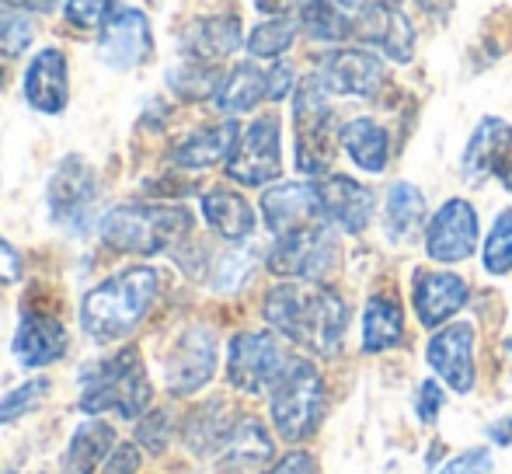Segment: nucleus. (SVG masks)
Masks as SVG:
<instances>
[{
	"label": "nucleus",
	"instance_id": "1",
	"mask_svg": "<svg viewBox=\"0 0 512 474\" xmlns=\"http://www.w3.org/2000/svg\"><path fill=\"white\" fill-rule=\"evenodd\" d=\"M262 314L272 325V332L286 335V339L310 349V353L324 359H335L342 353L345 328H349V307L331 286L279 283L265 293Z\"/></svg>",
	"mask_w": 512,
	"mask_h": 474
},
{
	"label": "nucleus",
	"instance_id": "2",
	"mask_svg": "<svg viewBox=\"0 0 512 474\" xmlns=\"http://www.w3.org/2000/svg\"><path fill=\"white\" fill-rule=\"evenodd\" d=\"M161 293V276L150 265H129V269L108 276L81 300V328L91 342H119L143 325L147 311Z\"/></svg>",
	"mask_w": 512,
	"mask_h": 474
},
{
	"label": "nucleus",
	"instance_id": "3",
	"mask_svg": "<svg viewBox=\"0 0 512 474\" xmlns=\"http://www.w3.org/2000/svg\"><path fill=\"white\" fill-rule=\"evenodd\" d=\"M150 401H154V387H150L140 349L126 346L81 370V394H77L81 412H119L122 419H140Z\"/></svg>",
	"mask_w": 512,
	"mask_h": 474
},
{
	"label": "nucleus",
	"instance_id": "4",
	"mask_svg": "<svg viewBox=\"0 0 512 474\" xmlns=\"http://www.w3.org/2000/svg\"><path fill=\"white\" fill-rule=\"evenodd\" d=\"M98 234L108 248L126 255H161L189 241L192 213L171 203H126L105 213Z\"/></svg>",
	"mask_w": 512,
	"mask_h": 474
},
{
	"label": "nucleus",
	"instance_id": "5",
	"mask_svg": "<svg viewBox=\"0 0 512 474\" xmlns=\"http://www.w3.org/2000/svg\"><path fill=\"white\" fill-rule=\"evenodd\" d=\"M293 133H297V171L310 178H324L335 161V143H342V129L335 126V112L328 105V88L317 74L304 77L293 91Z\"/></svg>",
	"mask_w": 512,
	"mask_h": 474
},
{
	"label": "nucleus",
	"instance_id": "6",
	"mask_svg": "<svg viewBox=\"0 0 512 474\" xmlns=\"http://www.w3.org/2000/svg\"><path fill=\"white\" fill-rule=\"evenodd\" d=\"M324 412V380L317 373V366L310 359L293 356L290 366L283 370V377L276 380V387L269 391V415L276 433L286 443L307 440L317 429Z\"/></svg>",
	"mask_w": 512,
	"mask_h": 474
},
{
	"label": "nucleus",
	"instance_id": "7",
	"mask_svg": "<svg viewBox=\"0 0 512 474\" xmlns=\"http://www.w3.org/2000/svg\"><path fill=\"white\" fill-rule=\"evenodd\" d=\"M98 175L84 157L67 154L46 185V210L60 231L84 234L98 217Z\"/></svg>",
	"mask_w": 512,
	"mask_h": 474
},
{
	"label": "nucleus",
	"instance_id": "8",
	"mask_svg": "<svg viewBox=\"0 0 512 474\" xmlns=\"http://www.w3.org/2000/svg\"><path fill=\"white\" fill-rule=\"evenodd\" d=\"M338 262V244L335 227L331 224H307L290 234H279L276 244L269 248V272L283 279H307V283H321Z\"/></svg>",
	"mask_w": 512,
	"mask_h": 474
},
{
	"label": "nucleus",
	"instance_id": "9",
	"mask_svg": "<svg viewBox=\"0 0 512 474\" xmlns=\"http://www.w3.org/2000/svg\"><path fill=\"white\" fill-rule=\"evenodd\" d=\"M290 359L272 332H241L227 349V380L241 394H265L276 387Z\"/></svg>",
	"mask_w": 512,
	"mask_h": 474
},
{
	"label": "nucleus",
	"instance_id": "10",
	"mask_svg": "<svg viewBox=\"0 0 512 474\" xmlns=\"http://www.w3.org/2000/svg\"><path fill=\"white\" fill-rule=\"evenodd\" d=\"M227 175L248 189H262L283 175V122L279 116H258L244 129L227 161Z\"/></svg>",
	"mask_w": 512,
	"mask_h": 474
},
{
	"label": "nucleus",
	"instance_id": "11",
	"mask_svg": "<svg viewBox=\"0 0 512 474\" xmlns=\"http://www.w3.org/2000/svg\"><path fill=\"white\" fill-rule=\"evenodd\" d=\"M216 335L206 325H185L164 356V387L175 398H192L216 373Z\"/></svg>",
	"mask_w": 512,
	"mask_h": 474
},
{
	"label": "nucleus",
	"instance_id": "12",
	"mask_svg": "<svg viewBox=\"0 0 512 474\" xmlns=\"http://www.w3.org/2000/svg\"><path fill=\"white\" fill-rule=\"evenodd\" d=\"M317 81L328 95L342 98H373L387 81L384 60L366 46H338L317 60Z\"/></svg>",
	"mask_w": 512,
	"mask_h": 474
},
{
	"label": "nucleus",
	"instance_id": "13",
	"mask_svg": "<svg viewBox=\"0 0 512 474\" xmlns=\"http://www.w3.org/2000/svg\"><path fill=\"white\" fill-rule=\"evenodd\" d=\"M478 248V213L467 199H446L425 227V255L432 262H464Z\"/></svg>",
	"mask_w": 512,
	"mask_h": 474
},
{
	"label": "nucleus",
	"instance_id": "14",
	"mask_svg": "<svg viewBox=\"0 0 512 474\" xmlns=\"http://www.w3.org/2000/svg\"><path fill=\"white\" fill-rule=\"evenodd\" d=\"M98 56L112 70H133L154 56V32L150 18L140 7H122L105 21L102 39H98Z\"/></svg>",
	"mask_w": 512,
	"mask_h": 474
},
{
	"label": "nucleus",
	"instance_id": "15",
	"mask_svg": "<svg viewBox=\"0 0 512 474\" xmlns=\"http://www.w3.org/2000/svg\"><path fill=\"white\" fill-rule=\"evenodd\" d=\"M356 39L366 42V49H380L391 63L415 60V28L394 0L363 4L356 18Z\"/></svg>",
	"mask_w": 512,
	"mask_h": 474
},
{
	"label": "nucleus",
	"instance_id": "16",
	"mask_svg": "<svg viewBox=\"0 0 512 474\" xmlns=\"http://www.w3.org/2000/svg\"><path fill=\"white\" fill-rule=\"evenodd\" d=\"M317 199H321V217L342 234H363L373 220V192L352 175H324L317 178Z\"/></svg>",
	"mask_w": 512,
	"mask_h": 474
},
{
	"label": "nucleus",
	"instance_id": "17",
	"mask_svg": "<svg viewBox=\"0 0 512 474\" xmlns=\"http://www.w3.org/2000/svg\"><path fill=\"white\" fill-rule=\"evenodd\" d=\"M474 325L457 321V325H446L443 332H436L425 346V359H429L432 370L443 377V384L457 394H467L474 387Z\"/></svg>",
	"mask_w": 512,
	"mask_h": 474
},
{
	"label": "nucleus",
	"instance_id": "18",
	"mask_svg": "<svg viewBox=\"0 0 512 474\" xmlns=\"http://www.w3.org/2000/svg\"><path fill=\"white\" fill-rule=\"evenodd\" d=\"M21 91H25V102L32 105L42 116H60L70 105V70H67V56L63 49L46 46L28 60L25 81H21Z\"/></svg>",
	"mask_w": 512,
	"mask_h": 474
},
{
	"label": "nucleus",
	"instance_id": "19",
	"mask_svg": "<svg viewBox=\"0 0 512 474\" xmlns=\"http://www.w3.org/2000/svg\"><path fill=\"white\" fill-rule=\"evenodd\" d=\"M262 217L272 234H290L297 227L321 224V199H317V182H279L265 189Z\"/></svg>",
	"mask_w": 512,
	"mask_h": 474
},
{
	"label": "nucleus",
	"instance_id": "20",
	"mask_svg": "<svg viewBox=\"0 0 512 474\" xmlns=\"http://www.w3.org/2000/svg\"><path fill=\"white\" fill-rule=\"evenodd\" d=\"M67 328L53 318V314L42 311H21L18 318V332H14V346L11 353L25 370H42V366L56 363V359L67 356Z\"/></svg>",
	"mask_w": 512,
	"mask_h": 474
},
{
	"label": "nucleus",
	"instance_id": "21",
	"mask_svg": "<svg viewBox=\"0 0 512 474\" xmlns=\"http://www.w3.org/2000/svg\"><path fill=\"white\" fill-rule=\"evenodd\" d=\"M471 290H467V279L457 272H415V286H411V304L415 314L425 328H439L467 304Z\"/></svg>",
	"mask_w": 512,
	"mask_h": 474
},
{
	"label": "nucleus",
	"instance_id": "22",
	"mask_svg": "<svg viewBox=\"0 0 512 474\" xmlns=\"http://www.w3.org/2000/svg\"><path fill=\"white\" fill-rule=\"evenodd\" d=\"M241 46H244V28L237 14L196 18L178 35L182 60H199V63H220V60H227V56H234Z\"/></svg>",
	"mask_w": 512,
	"mask_h": 474
},
{
	"label": "nucleus",
	"instance_id": "23",
	"mask_svg": "<svg viewBox=\"0 0 512 474\" xmlns=\"http://www.w3.org/2000/svg\"><path fill=\"white\" fill-rule=\"evenodd\" d=\"M509 154H512V126L499 116H485L474 126L471 140H467L460 171H464V178L471 185H481L492 175H499V168L506 164Z\"/></svg>",
	"mask_w": 512,
	"mask_h": 474
},
{
	"label": "nucleus",
	"instance_id": "24",
	"mask_svg": "<svg viewBox=\"0 0 512 474\" xmlns=\"http://www.w3.org/2000/svg\"><path fill=\"white\" fill-rule=\"evenodd\" d=\"M237 140H241L237 119H223V122H216V126H203L185 136L175 147V154H171V161H175V168H185V171L216 168V164L230 161Z\"/></svg>",
	"mask_w": 512,
	"mask_h": 474
},
{
	"label": "nucleus",
	"instance_id": "25",
	"mask_svg": "<svg viewBox=\"0 0 512 474\" xmlns=\"http://www.w3.org/2000/svg\"><path fill=\"white\" fill-rule=\"evenodd\" d=\"M272 457H276V443H272L269 426L255 415H244L234 422L230 440L220 450L216 464H220V471H255L272 464Z\"/></svg>",
	"mask_w": 512,
	"mask_h": 474
},
{
	"label": "nucleus",
	"instance_id": "26",
	"mask_svg": "<svg viewBox=\"0 0 512 474\" xmlns=\"http://www.w3.org/2000/svg\"><path fill=\"white\" fill-rule=\"evenodd\" d=\"M338 140H342L345 154L352 157V164H356L359 171H366V175H384L387 171V161H391V136H387V129L380 126L377 119H370V116L349 119L342 126Z\"/></svg>",
	"mask_w": 512,
	"mask_h": 474
},
{
	"label": "nucleus",
	"instance_id": "27",
	"mask_svg": "<svg viewBox=\"0 0 512 474\" xmlns=\"http://www.w3.org/2000/svg\"><path fill=\"white\" fill-rule=\"evenodd\" d=\"M425 231V196L415 182H394L384 199V234L391 244H411Z\"/></svg>",
	"mask_w": 512,
	"mask_h": 474
},
{
	"label": "nucleus",
	"instance_id": "28",
	"mask_svg": "<svg viewBox=\"0 0 512 474\" xmlns=\"http://www.w3.org/2000/svg\"><path fill=\"white\" fill-rule=\"evenodd\" d=\"M203 217L223 241H248L255 234V210L234 189H209L203 196Z\"/></svg>",
	"mask_w": 512,
	"mask_h": 474
},
{
	"label": "nucleus",
	"instance_id": "29",
	"mask_svg": "<svg viewBox=\"0 0 512 474\" xmlns=\"http://www.w3.org/2000/svg\"><path fill=\"white\" fill-rule=\"evenodd\" d=\"M405 335V311L391 293H373L363 307V353L377 356L394 349Z\"/></svg>",
	"mask_w": 512,
	"mask_h": 474
},
{
	"label": "nucleus",
	"instance_id": "30",
	"mask_svg": "<svg viewBox=\"0 0 512 474\" xmlns=\"http://www.w3.org/2000/svg\"><path fill=\"white\" fill-rule=\"evenodd\" d=\"M269 98V74L258 70L255 63H237L227 77H223L220 91H216V109L223 116H244V112L258 109V102Z\"/></svg>",
	"mask_w": 512,
	"mask_h": 474
},
{
	"label": "nucleus",
	"instance_id": "31",
	"mask_svg": "<svg viewBox=\"0 0 512 474\" xmlns=\"http://www.w3.org/2000/svg\"><path fill=\"white\" fill-rule=\"evenodd\" d=\"M237 419L227 415V405L220 398L206 401L203 408L189 412L185 419V447L196 457H220V450L227 447L230 429H234Z\"/></svg>",
	"mask_w": 512,
	"mask_h": 474
},
{
	"label": "nucleus",
	"instance_id": "32",
	"mask_svg": "<svg viewBox=\"0 0 512 474\" xmlns=\"http://www.w3.org/2000/svg\"><path fill=\"white\" fill-rule=\"evenodd\" d=\"M115 450V429L112 422L95 419L91 415L88 422L74 429L67 447V474H95L102 464L112 457Z\"/></svg>",
	"mask_w": 512,
	"mask_h": 474
},
{
	"label": "nucleus",
	"instance_id": "33",
	"mask_svg": "<svg viewBox=\"0 0 512 474\" xmlns=\"http://www.w3.org/2000/svg\"><path fill=\"white\" fill-rule=\"evenodd\" d=\"M297 25L317 42H342L349 35H356V18H349V11L335 7L331 0H307L300 7Z\"/></svg>",
	"mask_w": 512,
	"mask_h": 474
},
{
	"label": "nucleus",
	"instance_id": "34",
	"mask_svg": "<svg viewBox=\"0 0 512 474\" xmlns=\"http://www.w3.org/2000/svg\"><path fill=\"white\" fill-rule=\"evenodd\" d=\"M168 84L175 95L189 98V102H199V98H216L223 84L220 63H199V60H182L178 67H171Z\"/></svg>",
	"mask_w": 512,
	"mask_h": 474
},
{
	"label": "nucleus",
	"instance_id": "35",
	"mask_svg": "<svg viewBox=\"0 0 512 474\" xmlns=\"http://www.w3.org/2000/svg\"><path fill=\"white\" fill-rule=\"evenodd\" d=\"M297 42V21L293 18H265L248 32V53L255 60H279Z\"/></svg>",
	"mask_w": 512,
	"mask_h": 474
},
{
	"label": "nucleus",
	"instance_id": "36",
	"mask_svg": "<svg viewBox=\"0 0 512 474\" xmlns=\"http://www.w3.org/2000/svg\"><path fill=\"white\" fill-rule=\"evenodd\" d=\"M35 42V25L25 11L18 7L0 4V56L18 60L21 53H28V46Z\"/></svg>",
	"mask_w": 512,
	"mask_h": 474
},
{
	"label": "nucleus",
	"instance_id": "37",
	"mask_svg": "<svg viewBox=\"0 0 512 474\" xmlns=\"http://www.w3.org/2000/svg\"><path fill=\"white\" fill-rule=\"evenodd\" d=\"M481 262H485V272H492V276H509L512 272V210L499 213V220L492 224Z\"/></svg>",
	"mask_w": 512,
	"mask_h": 474
},
{
	"label": "nucleus",
	"instance_id": "38",
	"mask_svg": "<svg viewBox=\"0 0 512 474\" xmlns=\"http://www.w3.org/2000/svg\"><path fill=\"white\" fill-rule=\"evenodd\" d=\"M46 398H49V380H42V377L25 380L21 387H14L11 394H4V398H0V426H7V422H18L21 415L35 412V408H39Z\"/></svg>",
	"mask_w": 512,
	"mask_h": 474
},
{
	"label": "nucleus",
	"instance_id": "39",
	"mask_svg": "<svg viewBox=\"0 0 512 474\" xmlns=\"http://www.w3.org/2000/svg\"><path fill=\"white\" fill-rule=\"evenodd\" d=\"M168 440H171V415L164 408H154V412H143L136 419V447L147 450V454L161 457L168 450Z\"/></svg>",
	"mask_w": 512,
	"mask_h": 474
},
{
	"label": "nucleus",
	"instance_id": "40",
	"mask_svg": "<svg viewBox=\"0 0 512 474\" xmlns=\"http://www.w3.org/2000/svg\"><path fill=\"white\" fill-rule=\"evenodd\" d=\"M251 269H255V251H227L213 269V290L234 293L241 283H248Z\"/></svg>",
	"mask_w": 512,
	"mask_h": 474
},
{
	"label": "nucleus",
	"instance_id": "41",
	"mask_svg": "<svg viewBox=\"0 0 512 474\" xmlns=\"http://www.w3.org/2000/svg\"><path fill=\"white\" fill-rule=\"evenodd\" d=\"M115 0H63V18L81 32H102Z\"/></svg>",
	"mask_w": 512,
	"mask_h": 474
},
{
	"label": "nucleus",
	"instance_id": "42",
	"mask_svg": "<svg viewBox=\"0 0 512 474\" xmlns=\"http://www.w3.org/2000/svg\"><path fill=\"white\" fill-rule=\"evenodd\" d=\"M439 474H492V454L485 447H471L464 454L450 457V461L439 468Z\"/></svg>",
	"mask_w": 512,
	"mask_h": 474
},
{
	"label": "nucleus",
	"instance_id": "43",
	"mask_svg": "<svg viewBox=\"0 0 512 474\" xmlns=\"http://www.w3.org/2000/svg\"><path fill=\"white\" fill-rule=\"evenodd\" d=\"M297 70L290 67V63L279 60L276 67L269 70V102H283L286 95H293L297 91Z\"/></svg>",
	"mask_w": 512,
	"mask_h": 474
},
{
	"label": "nucleus",
	"instance_id": "44",
	"mask_svg": "<svg viewBox=\"0 0 512 474\" xmlns=\"http://www.w3.org/2000/svg\"><path fill=\"white\" fill-rule=\"evenodd\" d=\"M418 419L425 422V426H432V422L439 419V408H443V391H439L436 380H422V387H418Z\"/></svg>",
	"mask_w": 512,
	"mask_h": 474
},
{
	"label": "nucleus",
	"instance_id": "45",
	"mask_svg": "<svg viewBox=\"0 0 512 474\" xmlns=\"http://www.w3.org/2000/svg\"><path fill=\"white\" fill-rule=\"evenodd\" d=\"M262 474H317V461L307 450H290L286 457H279L272 468H265Z\"/></svg>",
	"mask_w": 512,
	"mask_h": 474
},
{
	"label": "nucleus",
	"instance_id": "46",
	"mask_svg": "<svg viewBox=\"0 0 512 474\" xmlns=\"http://www.w3.org/2000/svg\"><path fill=\"white\" fill-rule=\"evenodd\" d=\"M140 471V447L133 443H122L112 450V457L105 461V474H136Z\"/></svg>",
	"mask_w": 512,
	"mask_h": 474
},
{
	"label": "nucleus",
	"instance_id": "47",
	"mask_svg": "<svg viewBox=\"0 0 512 474\" xmlns=\"http://www.w3.org/2000/svg\"><path fill=\"white\" fill-rule=\"evenodd\" d=\"M21 279V255L11 241L0 237V286H11Z\"/></svg>",
	"mask_w": 512,
	"mask_h": 474
},
{
	"label": "nucleus",
	"instance_id": "48",
	"mask_svg": "<svg viewBox=\"0 0 512 474\" xmlns=\"http://www.w3.org/2000/svg\"><path fill=\"white\" fill-rule=\"evenodd\" d=\"M307 0H255V7L269 18H290V11H300Z\"/></svg>",
	"mask_w": 512,
	"mask_h": 474
},
{
	"label": "nucleus",
	"instance_id": "49",
	"mask_svg": "<svg viewBox=\"0 0 512 474\" xmlns=\"http://www.w3.org/2000/svg\"><path fill=\"white\" fill-rule=\"evenodd\" d=\"M488 440H495L499 447H509L512 443V419H499L488 426Z\"/></svg>",
	"mask_w": 512,
	"mask_h": 474
},
{
	"label": "nucleus",
	"instance_id": "50",
	"mask_svg": "<svg viewBox=\"0 0 512 474\" xmlns=\"http://www.w3.org/2000/svg\"><path fill=\"white\" fill-rule=\"evenodd\" d=\"M7 7H18V11H53L60 0H0Z\"/></svg>",
	"mask_w": 512,
	"mask_h": 474
},
{
	"label": "nucleus",
	"instance_id": "51",
	"mask_svg": "<svg viewBox=\"0 0 512 474\" xmlns=\"http://www.w3.org/2000/svg\"><path fill=\"white\" fill-rule=\"evenodd\" d=\"M499 178H502V185H506V189L512 192V154L506 157V164L499 168Z\"/></svg>",
	"mask_w": 512,
	"mask_h": 474
},
{
	"label": "nucleus",
	"instance_id": "52",
	"mask_svg": "<svg viewBox=\"0 0 512 474\" xmlns=\"http://www.w3.org/2000/svg\"><path fill=\"white\" fill-rule=\"evenodd\" d=\"M335 7H342V11H359L363 7V0H331Z\"/></svg>",
	"mask_w": 512,
	"mask_h": 474
},
{
	"label": "nucleus",
	"instance_id": "53",
	"mask_svg": "<svg viewBox=\"0 0 512 474\" xmlns=\"http://www.w3.org/2000/svg\"><path fill=\"white\" fill-rule=\"evenodd\" d=\"M502 349H506V359H509V370H512V335H509V339H506V346H502Z\"/></svg>",
	"mask_w": 512,
	"mask_h": 474
},
{
	"label": "nucleus",
	"instance_id": "54",
	"mask_svg": "<svg viewBox=\"0 0 512 474\" xmlns=\"http://www.w3.org/2000/svg\"><path fill=\"white\" fill-rule=\"evenodd\" d=\"M4 81H7V74H4V67H0V88H4Z\"/></svg>",
	"mask_w": 512,
	"mask_h": 474
}]
</instances>
